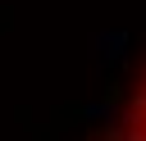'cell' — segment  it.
<instances>
[{
	"mask_svg": "<svg viewBox=\"0 0 146 141\" xmlns=\"http://www.w3.org/2000/svg\"><path fill=\"white\" fill-rule=\"evenodd\" d=\"M100 141H146V64H141L128 100L119 105V114H114V123L105 127Z\"/></svg>",
	"mask_w": 146,
	"mask_h": 141,
	"instance_id": "obj_1",
	"label": "cell"
}]
</instances>
